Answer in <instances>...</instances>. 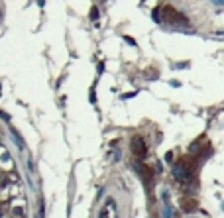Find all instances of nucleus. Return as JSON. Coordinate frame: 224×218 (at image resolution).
<instances>
[{"label": "nucleus", "instance_id": "nucleus-1", "mask_svg": "<svg viewBox=\"0 0 224 218\" xmlns=\"http://www.w3.org/2000/svg\"><path fill=\"white\" fill-rule=\"evenodd\" d=\"M132 149H134V153H136V155H138V149H140V157H144V155H145L144 139H142V138H134V142H132Z\"/></svg>", "mask_w": 224, "mask_h": 218}, {"label": "nucleus", "instance_id": "nucleus-2", "mask_svg": "<svg viewBox=\"0 0 224 218\" xmlns=\"http://www.w3.org/2000/svg\"><path fill=\"white\" fill-rule=\"evenodd\" d=\"M96 12H99V10H96V8H92V10H91V18H92V20H94V18H96V16H99V14H96Z\"/></svg>", "mask_w": 224, "mask_h": 218}]
</instances>
